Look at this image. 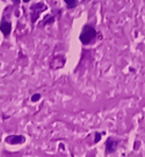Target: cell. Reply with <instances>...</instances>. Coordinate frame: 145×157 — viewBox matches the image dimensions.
Masks as SVG:
<instances>
[{"label": "cell", "mask_w": 145, "mask_h": 157, "mask_svg": "<svg viewBox=\"0 0 145 157\" xmlns=\"http://www.w3.org/2000/svg\"><path fill=\"white\" fill-rule=\"evenodd\" d=\"M0 30L2 31V34L5 36H8L11 34V30H12V26L9 22H6V21H2L1 24H0Z\"/></svg>", "instance_id": "obj_4"}, {"label": "cell", "mask_w": 145, "mask_h": 157, "mask_svg": "<svg viewBox=\"0 0 145 157\" xmlns=\"http://www.w3.org/2000/svg\"><path fill=\"white\" fill-rule=\"evenodd\" d=\"M40 98H41V95H40V94H35L33 97H32V101H33V102H37V101H39Z\"/></svg>", "instance_id": "obj_6"}, {"label": "cell", "mask_w": 145, "mask_h": 157, "mask_svg": "<svg viewBox=\"0 0 145 157\" xmlns=\"http://www.w3.org/2000/svg\"><path fill=\"white\" fill-rule=\"evenodd\" d=\"M65 2L67 4V8H73L77 5V0H65Z\"/></svg>", "instance_id": "obj_5"}, {"label": "cell", "mask_w": 145, "mask_h": 157, "mask_svg": "<svg viewBox=\"0 0 145 157\" xmlns=\"http://www.w3.org/2000/svg\"><path fill=\"white\" fill-rule=\"evenodd\" d=\"M5 141H6L8 144H20V143H23L25 141H26V139L25 136H22V135H9V136H7L5 139Z\"/></svg>", "instance_id": "obj_2"}, {"label": "cell", "mask_w": 145, "mask_h": 157, "mask_svg": "<svg viewBox=\"0 0 145 157\" xmlns=\"http://www.w3.org/2000/svg\"><path fill=\"white\" fill-rule=\"evenodd\" d=\"M101 139V133H96L95 134V140H94V143H98Z\"/></svg>", "instance_id": "obj_7"}, {"label": "cell", "mask_w": 145, "mask_h": 157, "mask_svg": "<svg viewBox=\"0 0 145 157\" xmlns=\"http://www.w3.org/2000/svg\"><path fill=\"white\" fill-rule=\"evenodd\" d=\"M12 1H13V2H14V4H15V5H18V4L20 2V0H12Z\"/></svg>", "instance_id": "obj_8"}, {"label": "cell", "mask_w": 145, "mask_h": 157, "mask_svg": "<svg viewBox=\"0 0 145 157\" xmlns=\"http://www.w3.org/2000/svg\"><path fill=\"white\" fill-rule=\"evenodd\" d=\"M95 36H96L95 29L91 26H85L79 38H80V42H81L83 44H89L93 39H94Z\"/></svg>", "instance_id": "obj_1"}, {"label": "cell", "mask_w": 145, "mask_h": 157, "mask_svg": "<svg viewBox=\"0 0 145 157\" xmlns=\"http://www.w3.org/2000/svg\"><path fill=\"white\" fill-rule=\"evenodd\" d=\"M117 144H119V142H117L115 139L109 137V139L107 140V142H106V150H107V154H110V152H114V151L116 150Z\"/></svg>", "instance_id": "obj_3"}, {"label": "cell", "mask_w": 145, "mask_h": 157, "mask_svg": "<svg viewBox=\"0 0 145 157\" xmlns=\"http://www.w3.org/2000/svg\"><path fill=\"white\" fill-rule=\"evenodd\" d=\"M23 1H25V2H28V1H29V0H23Z\"/></svg>", "instance_id": "obj_9"}]
</instances>
